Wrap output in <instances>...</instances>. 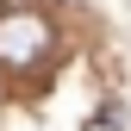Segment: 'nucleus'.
<instances>
[{
  "label": "nucleus",
  "instance_id": "nucleus-1",
  "mask_svg": "<svg viewBox=\"0 0 131 131\" xmlns=\"http://www.w3.org/2000/svg\"><path fill=\"white\" fill-rule=\"evenodd\" d=\"M44 44H50V25H44L38 13H13V19H0V62H6V69H31Z\"/></svg>",
  "mask_w": 131,
  "mask_h": 131
}]
</instances>
